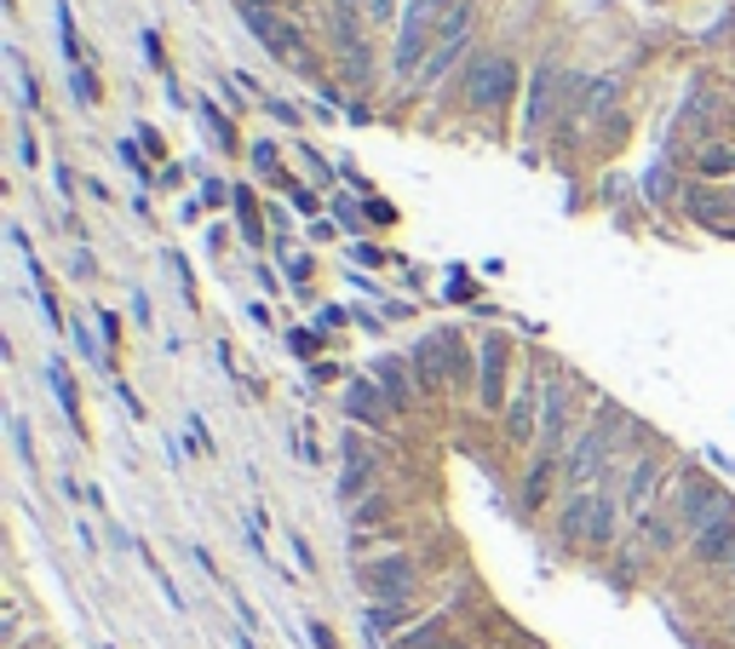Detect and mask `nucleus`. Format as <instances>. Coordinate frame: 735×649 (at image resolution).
Returning a JSON list of instances; mask_svg holds the SVG:
<instances>
[{"instance_id":"19","label":"nucleus","mask_w":735,"mask_h":649,"mask_svg":"<svg viewBox=\"0 0 735 649\" xmlns=\"http://www.w3.org/2000/svg\"><path fill=\"white\" fill-rule=\"evenodd\" d=\"M385 517H391V495H379V489L351 506V529H357V535H362V529H379Z\"/></svg>"},{"instance_id":"30","label":"nucleus","mask_w":735,"mask_h":649,"mask_svg":"<svg viewBox=\"0 0 735 649\" xmlns=\"http://www.w3.org/2000/svg\"><path fill=\"white\" fill-rule=\"evenodd\" d=\"M724 581H730V586H735V563H730V570H724Z\"/></svg>"},{"instance_id":"10","label":"nucleus","mask_w":735,"mask_h":649,"mask_svg":"<svg viewBox=\"0 0 735 649\" xmlns=\"http://www.w3.org/2000/svg\"><path fill=\"white\" fill-rule=\"evenodd\" d=\"M379 483V454L362 442V432H345V477H339V500H368Z\"/></svg>"},{"instance_id":"3","label":"nucleus","mask_w":735,"mask_h":649,"mask_svg":"<svg viewBox=\"0 0 735 649\" xmlns=\"http://www.w3.org/2000/svg\"><path fill=\"white\" fill-rule=\"evenodd\" d=\"M512 87H518V64L506 52H477L460 75V98L472 115H495L512 104Z\"/></svg>"},{"instance_id":"31","label":"nucleus","mask_w":735,"mask_h":649,"mask_svg":"<svg viewBox=\"0 0 735 649\" xmlns=\"http://www.w3.org/2000/svg\"><path fill=\"white\" fill-rule=\"evenodd\" d=\"M730 213H735V190H730Z\"/></svg>"},{"instance_id":"21","label":"nucleus","mask_w":735,"mask_h":649,"mask_svg":"<svg viewBox=\"0 0 735 649\" xmlns=\"http://www.w3.org/2000/svg\"><path fill=\"white\" fill-rule=\"evenodd\" d=\"M615 98H621V75L609 70L603 80H591V87H586V104H581V110H586V115H603L609 104H615Z\"/></svg>"},{"instance_id":"20","label":"nucleus","mask_w":735,"mask_h":649,"mask_svg":"<svg viewBox=\"0 0 735 649\" xmlns=\"http://www.w3.org/2000/svg\"><path fill=\"white\" fill-rule=\"evenodd\" d=\"M551 472H558V460H546V454H535L528 460V477H523V506L535 512V506L546 500V483H551Z\"/></svg>"},{"instance_id":"4","label":"nucleus","mask_w":735,"mask_h":649,"mask_svg":"<svg viewBox=\"0 0 735 649\" xmlns=\"http://www.w3.org/2000/svg\"><path fill=\"white\" fill-rule=\"evenodd\" d=\"M357 586L368 592V603H414L420 563L408 552H374V558L357 563Z\"/></svg>"},{"instance_id":"28","label":"nucleus","mask_w":735,"mask_h":649,"mask_svg":"<svg viewBox=\"0 0 735 649\" xmlns=\"http://www.w3.org/2000/svg\"><path fill=\"white\" fill-rule=\"evenodd\" d=\"M133 316H138V328H150V299L145 294H133Z\"/></svg>"},{"instance_id":"32","label":"nucleus","mask_w":735,"mask_h":649,"mask_svg":"<svg viewBox=\"0 0 735 649\" xmlns=\"http://www.w3.org/2000/svg\"><path fill=\"white\" fill-rule=\"evenodd\" d=\"M104 649H110V644H104Z\"/></svg>"},{"instance_id":"22","label":"nucleus","mask_w":735,"mask_h":649,"mask_svg":"<svg viewBox=\"0 0 735 649\" xmlns=\"http://www.w3.org/2000/svg\"><path fill=\"white\" fill-rule=\"evenodd\" d=\"M47 379H52V391H58V402H64V414H70V425H80V402H75V379H70V369H64V362H47Z\"/></svg>"},{"instance_id":"17","label":"nucleus","mask_w":735,"mask_h":649,"mask_svg":"<svg viewBox=\"0 0 735 649\" xmlns=\"http://www.w3.org/2000/svg\"><path fill=\"white\" fill-rule=\"evenodd\" d=\"M402 621H408V603H368L362 610V626L368 633H385V638H397Z\"/></svg>"},{"instance_id":"24","label":"nucleus","mask_w":735,"mask_h":649,"mask_svg":"<svg viewBox=\"0 0 735 649\" xmlns=\"http://www.w3.org/2000/svg\"><path fill=\"white\" fill-rule=\"evenodd\" d=\"M201 115H208V127H213L231 150H236V121H224V110H213V104H201Z\"/></svg>"},{"instance_id":"26","label":"nucleus","mask_w":735,"mask_h":649,"mask_svg":"<svg viewBox=\"0 0 735 649\" xmlns=\"http://www.w3.org/2000/svg\"><path fill=\"white\" fill-rule=\"evenodd\" d=\"M12 442H17V454H24V465L35 472V442H29V425L24 420H12Z\"/></svg>"},{"instance_id":"1","label":"nucleus","mask_w":735,"mask_h":649,"mask_svg":"<svg viewBox=\"0 0 735 649\" xmlns=\"http://www.w3.org/2000/svg\"><path fill=\"white\" fill-rule=\"evenodd\" d=\"M621 437H626V420L615 409H603V414H591L575 442H569V454H563V483H569V495H586V489H603L598 477H615V454H621Z\"/></svg>"},{"instance_id":"15","label":"nucleus","mask_w":735,"mask_h":649,"mask_svg":"<svg viewBox=\"0 0 735 649\" xmlns=\"http://www.w3.org/2000/svg\"><path fill=\"white\" fill-rule=\"evenodd\" d=\"M591 506H598V489H586V495H569V506L558 512V540H563V546H586V523H591Z\"/></svg>"},{"instance_id":"5","label":"nucleus","mask_w":735,"mask_h":649,"mask_svg":"<svg viewBox=\"0 0 735 649\" xmlns=\"http://www.w3.org/2000/svg\"><path fill=\"white\" fill-rule=\"evenodd\" d=\"M575 432H581V425H575V379H569V374H551L546 391H540V442H535V454H546V460L563 465Z\"/></svg>"},{"instance_id":"2","label":"nucleus","mask_w":735,"mask_h":649,"mask_svg":"<svg viewBox=\"0 0 735 649\" xmlns=\"http://www.w3.org/2000/svg\"><path fill=\"white\" fill-rule=\"evenodd\" d=\"M667 512H672V523L684 529V540H696V535H707L712 523H724V517H735V500L719 489V483H707L701 472H689V477H678V489H667Z\"/></svg>"},{"instance_id":"16","label":"nucleus","mask_w":735,"mask_h":649,"mask_svg":"<svg viewBox=\"0 0 735 649\" xmlns=\"http://www.w3.org/2000/svg\"><path fill=\"white\" fill-rule=\"evenodd\" d=\"M696 173L701 178H735V145H730V138H719V145H707L696 155Z\"/></svg>"},{"instance_id":"29","label":"nucleus","mask_w":735,"mask_h":649,"mask_svg":"<svg viewBox=\"0 0 735 649\" xmlns=\"http://www.w3.org/2000/svg\"><path fill=\"white\" fill-rule=\"evenodd\" d=\"M437 649H477V644H465V638H443Z\"/></svg>"},{"instance_id":"27","label":"nucleus","mask_w":735,"mask_h":649,"mask_svg":"<svg viewBox=\"0 0 735 649\" xmlns=\"http://www.w3.org/2000/svg\"><path fill=\"white\" fill-rule=\"evenodd\" d=\"M253 173H276V145H253Z\"/></svg>"},{"instance_id":"7","label":"nucleus","mask_w":735,"mask_h":649,"mask_svg":"<svg viewBox=\"0 0 735 649\" xmlns=\"http://www.w3.org/2000/svg\"><path fill=\"white\" fill-rule=\"evenodd\" d=\"M506 374H512V339L483 334L477 339V409L506 414Z\"/></svg>"},{"instance_id":"8","label":"nucleus","mask_w":735,"mask_h":649,"mask_svg":"<svg viewBox=\"0 0 735 649\" xmlns=\"http://www.w3.org/2000/svg\"><path fill=\"white\" fill-rule=\"evenodd\" d=\"M432 47H437V24H432V17L402 12V24H397V52H391L397 87H414V80L425 75V58H432Z\"/></svg>"},{"instance_id":"12","label":"nucleus","mask_w":735,"mask_h":649,"mask_svg":"<svg viewBox=\"0 0 735 649\" xmlns=\"http://www.w3.org/2000/svg\"><path fill=\"white\" fill-rule=\"evenodd\" d=\"M448 626H454V603H443V610L420 615V621H408V626H402V633H397L391 644H385V649H437L443 638H454Z\"/></svg>"},{"instance_id":"14","label":"nucleus","mask_w":735,"mask_h":649,"mask_svg":"<svg viewBox=\"0 0 735 649\" xmlns=\"http://www.w3.org/2000/svg\"><path fill=\"white\" fill-rule=\"evenodd\" d=\"M374 379H379V391L391 397V409L402 414L408 402H414V362H402V357H379L374 362Z\"/></svg>"},{"instance_id":"23","label":"nucleus","mask_w":735,"mask_h":649,"mask_svg":"<svg viewBox=\"0 0 735 649\" xmlns=\"http://www.w3.org/2000/svg\"><path fill=\"white\" fill-rule=\"evenodd\" d=\"M236 213H241V230H248V241H259V213H253V190H236Z\"/></svg>"},{"instance_id":"25","label":"nucleus","mask_w":735,"mask_h":649,"mask_svg":"<svg viewBox=\"0 0 735 649\" xmlns=\"http://www.w3.org/2000/svg\"><path fill=\"white\" fill-rule=\"evenodd\" d=\"M362 7H368V24H391V17H397V0H362ZM397 24H402V17H397Z\"/></svg>"},{"instance_id":"6","label":"nucleus","mask_w":735,"mask_h":649,"mask_svg":"<svg viewBox=\"0 0 735 649\" xmlns=\"http://www.w3.org/2000/svg\"><path fill=\"white\" fill-rule=\"evenodd\" d=\"M661 500H667V465L656 454H638V460L626 465V489H621L626 529H644V523L661 512Z\"/></svg>"},{"instance_id":"11","label":"nucleus","mask_w":735,"mask_h":649,"mask_svg":"<svg viewBox=\"0 0 735 649\" xmlns=\"http://www.w3.org/2000/svg\"><path fill=\"white\" fill-rule=\"evenodd\" d=\"M345 420H351V425H368V432H385V425L397 420L391 397L379 391V379H374V374L345 385Z\"/></svg>"},{"instance_id":"9","label":"nucleus","mask_w":735,"mask_h":649,"mask_svg":"<svg viewBox=\"0 0 735 649\" xmlns=\"http://www.w3.org/2000/svg\"><path fill=\"white\" fill-rule=\"evenodd\" d=\"M540 391H546V379L523 374L512 402H506V442H512V449H535L540 442Z\"/></svg>"},{"instance_id":"13","label":"nucleus","mask_w":735,"mask_h":649,"mask_svg":"<svg viewBox=\"0 0 735 649\" xmlns=\"http://www.w3.org/2000/svg\"><path fill=\"white\" fill-rule=\"evenodd\" d=\"M689 558H696L701 570H730V563H735V517L712 523L707 535H696V540H689Z\"/></svg>"},{"instance_id":"18","label":"nucleus","mask_w":735,"mask_h":649,"mask_svg":"<svg viewBox=\"0 0 735 649\" xmlns=\"http://www.w3.org/2000/svg\"><path fill=\"white\" fill-rule=\"evenodd\" d=\"M546 110H551V70H535V87H528L523 127H528V133H540V127H546Z\"/></svg>"}]
</instances>
